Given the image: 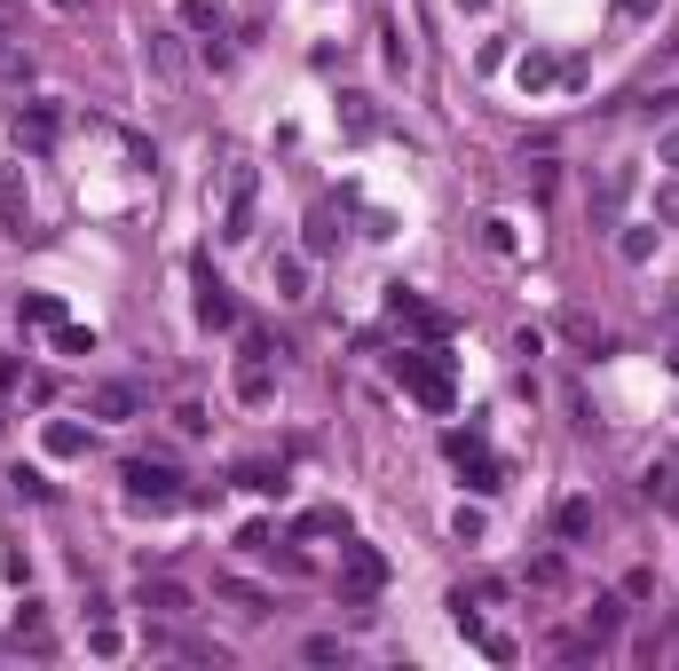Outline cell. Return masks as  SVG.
Here are the masks:
<instances>
[{
  "instance_id": "obj_1",
  "label": "cell",
  "mask_w": 679,
  "mask_h": 671,
  "mask_svg": "<svg viewBox=\"0 0 679 671\" xmlns=\"http://www.w3.org/2000/svg\"><path fill=\"white\" fill-rule=\"evenodd\" d=\"M380 584H387V553H372V545H348V553H340V593H348V616L356 624H372L380 609Z\"/></svg>"
},
{
  "instance_id": "obj_2",
  "label": "cell",
  "mask_w": 679,
  "mask_h": 671,
  "mask_svg": "<svg viewBox=\"0 0 679 671\" xmlns=\"http://www.w3.org/2000/svg\"><path fill=\"white\" fill-rule=\"evenodd\" d=\"M253 206H262V175H253L245 158H229V175H222V245L253 237Z\"/></svg>"
},
{
  "instance_id": "obj_3",
  "label": "cell",
  "mask_w": 679,
  "mask_h": 671,
  "mask_svg": "<svg viewBox=\"0 0 679 671\" xmlns=\"http://www.w3.org/2000/svg\"><path fill=\"white\" fill-rule=\"evenodd\" d=\"M387 364H395V379H403L419 403H427V411H451V372H443V356H427V348H395Z\"/></svg>"
},
{
  "instance_id": "obj_4",
  "label": "cell",
  "mask_w": 679,
  "mask_h": 671,
  "mask_svg": "<svg viewBox=\"0 0 679 671\" xmlns=\"http://www.w3.org/2000/svg\"><path fill=\"white\" fill-rule=\"evenodd\" d=\"M119 482H127L135 506H183V474L166 466V458H127V466H119Z\"/></svg>"
},
{
  "instance_id": "obj_5",
  "label": "cell",
  "mask_w": 679,
  "mask_h": 671,
  "mask_svg": "<svg viewBox=\"0 0 679 671\" xmlns=\"http://www.w3.org/2000/svg\"><path fill=\"white\" fill-rule=\"evenodd\" d=\"M443 451L459 458V474H466L474 490H498V458L482 451V427H451V435H443Z\"/></svg>"
},
{
  "instance_id": "obj_6",
  "label": "cell",
  "mask_w": 679,
  "mask_h": 671,
  "mask_svg": "<svg viewBox=\"0 0 679 671\" xmlns=\"http://www.w3.org/2000/svg\"><path fill=\"white\" fill-rule=\"evenodd\" d=\"M135 609H142V616H166V624H183L198 601H190V584H175V576H142V584H135Z\"/></svg>"
},
{
  "instance_id": "obj_7",
  "label": "cell",
  "mask_w": 679,
  "mask_h": 671,
  "mask_svg": "<svg viewBox=\"0 0 679 671\" xmlns=\"http://www.w3.org/2000/svg\"><path fill=\"white\" fill-rule=\"evenodd\" d=\"M451 624H459V632H466V640H474L490 663H514V640H505V632H498V624H490L474 601H451Z\"/></svg>"
},
{
  "instance_id": "obj_8",
  "label": "cell",
  "mask_w": 679,
  "mask_h": 671,
  "mask_svg": "<svg viewBox=\"0 0 679 671\" xmlns=\"http://www.w3.org/2000/svg\"><path fill=\"white\" fill-rule=\"evenodd\" d=\"M198 324H206V332H229V324H237V300H229V285H222L206 262H198Z\"/></svg>"
},
{
  "instance_id": "obj_9",
  "label": "cell",
  "mask_w": 679,
  "mask_h": 671,
  "mask_svg": "<svg viewBox=\"0 0 679 671\" xmlns=\"http://www.w3.org/2000/svg\"><path fill=\"white\" fill-rule=\"evenodd\" d=\"M56 135H63V111L56 103H24L17 111V142L24 150H56Z\"/></svg>"
},
{
  "instance_id": "obj_10",
  "label": "cell",
  "mask_w": 679,
  "mask_h": 671,
  "mask_svg": "<svg viewBox=\"0 0 679 671\" xmlns=\"http://www.w3.org/2000/svg\"><path fill=\"white\" fill-rule=\"evenodd\" d=\"M229 387H237V403L262 411V403H269V387H277V379H269V356H237V379H229Z\"/></svg>"
},
{
  "instance_id": "obj_11",
  "label": "cell",
  "mask_w": 679,
  "mask_h": 671,
  "mask_svg": "<svg viewBox=\"0 0 679 671\" xmlns=\"http://www.w3.org/2000/svg\"><path fill=\"white\" fill-rule=\"evenodd\" d=\"M222 601H229V609H237V616H245V624H262V616H269V609H277V601H269V593H262V584H245V576H222Z\"/></svg>"
},
{
  "instance_id": "obj_12",
  "label": "cell",
  "mask_w": 679,
  "mask_h": 671,
  "mask_svg": "<svg viewBox=\"0 0 679 671\" xmlns=\"http://www.w3.org/2000/svg\"><path fill=\"white\" fill-rule=\"evenodd\" d=\"M269 285H277V300H308V254H277Z\"/></svg>"
},
{
  "instance_id": "obj_13",
  "label": "cell",
  "mask_w": 679,
  "mask_h": 671,
  "mask_svg": "<svg viewBox=\"0 0 679 671\" xmlns=\"http://www.w3.org/2000/svg\"><path fill=\"white\" fill-rule=\"evenodd\" d=\"M624 609H632L624 593H592V609H584V632H592V640H609V632H624Z\"/></svg>"
},
{
  "instance_id": "obj_14",
  "label": "cell",
  "mask_w": 679,
  "mask_h": 671,
  "mask_svg": "<svg viewBox=\"0 0 679 671\" xmlns=\"http://www.w3.org/2000/svg\"><path fill=\"white\" fill-rule=\"evenodd\" d=\"M237 490H253V497H285V466H277V458H245V466H237Z\"/></svg>"
},
{
  "instance_id": "obj_15",
  "label": "cell",
  "mask_w": 679,
  "mask_h": 671,
  "mask_svg": "<svg viewBox=\"0 0 679 671\" xmlns=\"http://www.w3.org/2000/svg\"><path fill=\"white\" fill-rule=\"evenodd\" d=\"M640 490L656 497V506H671V514H679V458H656V466L640 474Z\"/></svg>"
},
{
  "instance_id": "obj_16",
  "label": "cell",
  "mask_w": 679,
  "mask_h": 671,
  "mask_svg": "<svg viewBox=\"0 0 679 671\" xmlns=\"http://www.w3.org/2000/svg\"><path fill=\"white\" fill-rule=\"evenodd\" d=\"M0 221H9V237H24V175L17 166H0Z\"/></svg>"
},
{
  "instance_id": "obj_17",
  "label": "cell",
  "mask_w": 679,
  "mask_h": 671,
  "mask_svg": "<svg viewBox=\"0 0 679 671\" xmlns=\"http://www.w3.org/2000/svg\"><path fill=\"white\" fill-rule=\"evenodd\" d=\"M17 648L48 655V601H24V609H17Z\"/></svg>"
},
{
  "instance_id": "obj_18",
  "label": "cell",
  "mask_w": 679,
  "mask_h": 671,
  "mask_svg": "<svg viewBox=\"0 0 679 671\" xmlns=\"http://www.w3.org/2000/svg\"><path fill=\"white\" fill-rule=\"evenodd\" d=\"M340 127H348L356 142H372V135H380V111H372V96H340Z\"/></svg>"
},
{
  "instance_id": "obj_19",
  "label": "cell",
  "mask_w": 679,
  "mask_h": 671,
  "mask_svg": "<svg viewBox=\"0 0 679 671\" xmlns=\"http://www.w3.org/2000/svg\"><path fill=\"white\" fill-rule=\"evenodd\" d=\"M505 593H514V584H505V576H466V584H459L451 601H474V609H498Z\"/></svg>"
},
{
  "instance_id": "obj_20",
  "label": "cell",
  "mask_w": 679,
  "mask_h": 671,
  "mask_svg": "<svg viewBox=\"0 0 679 671\" xmlns=\"http://www.w3.org/2000/svg\"><path fill=\"white\" fill-rule=\"evenodd\" d=\"M48 451H56V458H88V427H71V418H48Z\"/></svg>"
},
{
  "instance_id": "obj_21",
  "label": "cell",
  "mask_w": 679,
  "mask_h": 671,
  "mask_svg": "<svg viewBox=\"0 0 679 671\" xmlns=\"http://www.w3.org/2000/svg\"><path fill=\"white\" fill-rule=\"evenodd\" d=\"M96 411H104V418H135V387H127V379H104V387H96Z\"/></svg>"
},
{
  "instance_id": "obj_22",
  "label": "cell",
  "mask_w": 679,
  "mask_h": 671,
  "mask_svg": "<svg viewBox=\"0 0 679 671\" xmlns=\"http://www.w3.org/2000/svg\"><path fill=\"white\" fill-rule=\"evenodd\" d=\"M553 79H561V63H553L545 48H530V56H522V88L538 96V88H553Z\"/></svg>"
},
{
  "instance_id": "obj_23",
  "label": "cell",
  "mask_w": 679,
  "mask_h": 671,
  "mask_svg": "<svg viewBox=\"0 0 679 671\" xmlns=\"http://www.w3.org/2000/svg\"><path fill=\"white\" fill-rule=\"evenodd\" d=\"M553 530H561V537H584V530H592V497H561Z\"/></svg>"
},
{
  "instance_id": "obj_24",
  "label": "cell",
  "mask_w": 679,
  "mask_h": 671,
  "mask_svg": "<svg viewBox=\"0 0 679 671\" xmlns=\"http://www.w3.org/2000/svg\"><path fill=\"white\" fill-rule=\"evenodd\" d=\"M530 584H538V593H561V584H569V561H561V553H538V561H530Z\"/></svg>"
},
{
  "instance_id": "obj_25",
  "label": "cell",
  "mask_w": 679,
  "mask_h": 671,
  "mask_svg": "<svg viewBox=\"0 0 679 671\" xmlns=\"http://www.w3.org/2000/svg\"><path fill=\"white\" fill-rule=\"evenodd\" d=\"M301 655H308V663H348L356 648L340 640V632H316V640H301Z\"/></svg>"
},
{
  "instance_id": "obj_26",
  "label": "cell",
  "mask_w": 679,
  "mask_h": 671,
  "mask_svg": "<svg viewBox=\"0 0 679 671\" xmlns=\"http://www.w3.org/2000/svg\"><path fill=\"white\" fill-rule=\"evenodd\" d=\"M9 490H17V497H32V506H48V497H56V482H48L40 466H17V474H9Z\"/></svg>"
},
{
  "instance_id": "obj_27",
  "label": "cell",
  "mask_w": 679,
  "mask_h": 671,
  "mask_svg": "<svg viewBox=\"0 0 679 671\" xmlns=\"http://www.w3.org/2000/svg\"><path fill=\"white\" fill-rule=\"evenodd\" d=\"M222 17H229L222 0H183V24H190V32H222Z\"/></svg>"
},
{
  "instance_id": "obj_28",
  "label": "cell",
  "mask_w": 679,
  "mask_h": 671,
  "mask_svg": "<svg viewBox=\"0 0 679 671\" xmlns=\"http://www.w3.org/2000/svg\"><path fill=\"white\" fill-rule=\"evenodd\" d=\"M340 214L332 206H308V254H324V245H340V229H332Z\"/></svg>"
},
{
  "instance_id": "obj_29",
  "label": "cell",
  "mask_w": 679,
  "mask_h": 671,
  "mask_svg": "<svg viewBox=\"0 0 679 671\" xmlns=\"http://www.w3.org/2000/svg\"><path fill=\"white\" fill-rule=\"evenodd\" d=\"M24 324H48V332H56V324H63V300H56V293H24Z\"/></svg>"
},
{
  "instance_id": "obj_30",
  "label": "cell",
  "mask_w": 679,
  "mask_h": 671,
  "mask_svg": "<svg viewBox=\"0 0 679 671\" xmlns=\"http://www.w3.org/2000/svg\"><path fill=\"white\" fill-rule=\"evenodd\" d=\"M617 254H624V262H632V269H640V262H648V254H656V229H640V221H632V229H624V237H617Z\"/></svg>"
},
{
  "instance_id": "obj_31",
  "label": "cell",
  "mask_w": 679,
  "mask_h": 671,
  "mask_svg": "<svg viewBox=\"0 0 679 671\" xmlns=\"http://www.w3.org/2000/svg\"><path fill=\"white\" fill-rule=\"evenodd\" d=\"M150 71H158V79H175V71H183V48H175V40H166V32L150 40Z\"/></svg>"
},
{
  "instance_id": "obj_32",
  "label": "cell",
  "mask_w": 679,
  "mask_h": 671,
  "mask_svg": "<svg viewBox=\"0 0 679 671\" xmlns=\"http://www.w3.org/2000/svg\"><path fill=\"white\" fill-rule=\"evenodd\" d=\"M522 182H530V198H553L561 175H553V158H530V166H522Z\"/></svg>"
},
{
  "instance_id": "obj_33",
  "label": "cell",
  "mask_w": 679,
  "mask_h": 671,
  "mask_svg": "<svg viewBox=\"0 0 679 671\" xmlns=\"http://www.w3.org/2000/svg\"><path fill=\"white\" fill-rule=\"evenodd\" d=\"M561 332H569V341H577V348H609V332H601V324H592V316H569Z\"/></svg>"
},
{
  "instance_id": "obj_34",
  "label": "cell",
  "mask_w": 679,
  "mask_h": 671,
  "mask_svg": "<svg viewBox=\"0 0 679 671\" xmlns=\"http://www.w3.org/2000/svg\"><path fill=\"white\" fill-rule=\"evenodd\" d=\"M332 530H348V522H340L332 506H316V514H301V537H332Z\"/></svg>"
},
{
  "instance_id": "obj_35",
  "label": "cell",
  "mask_w": 679,
  "mask_h": 671,
  "mask_svg": "<svg viewBox=\"0 0 679 671\" xmlns=\"http://www.w3.org/2000/svg\"><path fill=\"white\" fill-rule=\"evenodd\" d=\"M175 427H183V435H206L214 418H206V403H183V411H175Z\"/></svg>"
},
{
  "instance_id": "obj_36",
  "label": "cell",
  "mask_w": 679,
  "mask_h": 671,
  "mask_svg": "<svg viewBox=\"0 0 679 671\" xmlns=\"http://www.w3.org/2000/svg\"><path fill=\"white\" fill-rule=\"evenodd\" d=\"M451 530H459V537L474 545V537H482V506H459V514H451Z\"/></svg>"
},
{
  "instance_id": "obj_37",
  "label": "cell",
  "mask_w": 679,
  "mask_h": 671,
  "mask_svg": "<svg viewBox=\"0 0 679 671\" xmlns=\"http://www.w3.org/2000/svg\"><path fill=\"white\" fill-rule=\"evenodd\" d=\"M656 158H663V166H679V127H663V142H656Z\"/></svg>"
},
{
  "instance_id": "obj_38",
  "label": "cell",
  "mask_w": 679,
  "mask_h": 671,
  "mask_svg": "<svg viewBox=\"0 0 679 671\" xmlns=\"http://www.w3.org/2000/svg\"><path fill=\"white\" fill-rule=\"evenodd\" d=\"M663 9V0H624V17H656Z\"/></svg>"
},
{
  "instance_id": "obj_39",
  "label": "cell",
  "mask_w": 679,
  "mask_h": 671,
  "mask_svg": "<svg viewBox=\"0 0 679 671\" xmlns=\"http://www.w3.org/2000/svg\"><path fill=\"white\" fill-rule=\"evenodd\" d=\"M451 9H459V17H482V9H490V0H451Z\"/></svg>"
},
{
  "instance_id": "obj_40",
  "label": "cell",
  "mask_w": 679,
  "mask_h": 671,
  "mask_svg": "<svg viewBox=\"0 0 679 671\" xmlns=\"http://www.w3.org/2000/svg\"><path fill=\"white\" fill-rule=\"evenodd\" d=\"M663 308H671V316H679V285H671V300H663Z\"/></svg>"
},
{
  "instance_id": "obj_41",
  "label": "cell",
  "mask_w": 679,
  "mask_h": 671,
  "mask_svg": "<svg viewBox=\"0 0 679 671\" xmlns=\"http://www.w3.org/2000/svg\"><path fill=\"white\" fill-rule=\"evenodd\" d=\"M56 9H79V0H56Z\"/></svg>"
}]
</instances>
